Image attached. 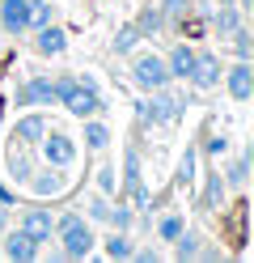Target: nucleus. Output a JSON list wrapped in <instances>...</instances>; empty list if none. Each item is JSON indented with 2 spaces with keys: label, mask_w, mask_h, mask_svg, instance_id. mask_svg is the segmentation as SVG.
<instances>
[{
  "label": "nucleus",
  "mask_w": 254,
  "mask_h": 263,
  "mask_svg": "<svg viewBox=\"0 0 254 263\" xmlns=\"http://www.w3.org/2000/svg\"><path fill=\"white\" fill-rule=\"evenodd\" d=\"M55 234H60V242H64V259H89L93 255V229L85 225V217L81 212H64V217L55 221Z\"/></svg>",
  "instance_id": "obj_1"
},
{
  "label": "nucleus",
  "mask_w": 254,
  "mask_h": 263,
  "mask_svg": "<svg viewBox=\"0 0 254 263\" xmlns=\"http://www.w3.org/2000/svg\"><path fill=\"white\" fill-rule=\"evenodd\" d=\"M186 110V98L182 93H169L165 85L152 89V102H135V115H140V123H178Z\"/></svg>",
  "instance_id": "obj_2"
},
{
  "label": "nucleus",
  "mask_w": 254,
  "mask_h": 263,
  "mask_svg": "<svg viewBox=\"0 0 254 263\" xmlns=\"http://www.w3.org/2000/svg\"><path fill=\"white\" fill-rule=\"evenodd\" d=\"M131 81H135L140 89H161V85H169L165 55H152V51L135 55V60H131Z\"/></svg>",
  "instance_id": "obj_3"
},
{
  "label": "nucleus",
  "mask_w": 254,
  "mask_h": 263,
  "mask_svg": "<svg viewBox=\"0 0 254 263\" xmlns=\"http://www.w3.org/2000/svg\"><path fill=\"white\" fill-rule=\"evenodd\" d=\"M34 149L43 153L47 166H60V170H68L76 161V144H72V136H64V132H43V140L34 144Z\"/></svg>",
  "instance_id": "obj_4"
},
{
  "label": "nucleus",
  "mask_w": 254,
  "mask_h": 263,
  "mask_svg": "<svg viewBox=\"0 0 254 263\" xmlns=\"http://www.w3.org/2000/svg\"><path fill=\"white\" fill-rule=\"evenodd\" d=\"M0 26H5V34L22 39L30 30V0H0Z\"/></svg>",
  "instance_id": "obj_5"
},
{
  "label": "nucleus",
  "mask_w": 254,
  "mask_h": 263,
  "mask_svg": "<svg viewBox=\"0 0 254 263\" xmlns=\"http://www.w3.org/2000/svg\"><path fill=\"white\" fill-rule=\"evenodd\" d=\"M220 77H225V85H229V93L237 98V102H250L254 98V68H250V60H237L233 68H225Z\"/></svg>",
  "instance_id": "obj_6"
},
{
  "label": "nucleus",
  "mask_w": 254,
  "mask_h": 263,
  "mask_svg": "<svg viewBox=\"0 0 254 263\" xmlns=\"http://www.w3.org/2000/svg\"><path fill=\"white\" fill-rule=\"evenodd\" d=\"M220 72H225V68H220V60L212 51H195V68H191L186 81H191L195 89H216L220 85Z\"/></svg>",
  "instance_id": "obj_7"
},
{
  "label": "nucleus",
  "mask_w": 254,
  "mask_h": 263,
  "mask_svg": "<svg viewBox=\"0 0 254 263\" xmlns=\"http://www.w3.org/2000/svg\"><path fill=\"white\" fill-rule=\"evenodd\" d=\"M17 229H22V234H30L34 242H51V234H55V221H51L47 208H26Z\"/></svg>",
  "instance_id": "obj_8"
},
{
  "label": "nucleus",
  "mask_w": 254,
  "mask_h": 263,
  "mask_svg": "<svg viewBox=\"0 0 254 263\" xmlns=\"http://www.w3.org/2000/svg\"><path fill=\"white\" fill-rule=\"evenodd\" d=\"M64 187H68V174L60 166H47V170L34 166V174H30V191L34 195H43V200H47V195H60Z\"/></svg>",
  "instance_id": "obj_9"
},
{
  "label": "nucleus",
  "mask_w": 254,
  "mask_h": 263,
  "mask_svg": "<svg viewBox=\"0 0 254 263\" xmlns=\"http://www.w3.org/2000/svg\"><path fill=\"white\" fill-rule=\"evenodd\" d=\"M64 110H68V115H76V119H93V115L102 110V93L89 89V85H81V89L64 102Z\"/></svg>",
  "instance_id": "obj_10"
},
{
  "label": "nucleus",
  "mask_w": 254,
  "mask_h": 263,
  "mask_svg": "<svg viewBox=\"0 0 254 263\" xmlns=\"http://www.w3.org/2000/svg\"><path fill=\"white\" fill-rule=\"evenodd\" d=\"M165 68H169V81H186V77H191V68H195V47L178 43L174 51L165 55Z\"/></svg>",
  "instance_id": "obj_11"
},
{
  "label": "nucleus",
  "mask_w": 254,
  "mask_h": 263,
  "mask_svg": "<svg viewBox=\"0 0 254 263\" xmlns=\"http://www.w3.org/2000/svg\"><path fill=\"white\" fill-rule=\"evenodd\" d=\"M9 174L17 178V183H30V174H34V144L17 140V149L9 153Z\"/></svg>",
  "instance_id": "obj_12"
},
{
  "label": "nucleus",
  "mask_w": 254,
  "mask_h": 263,
  "mask_svg": "<svg viewBox=\"0 0 254 263\" xmlns=\"http://www.w3.org/2000/svg\"><path fill=\"white\" fill-rule=\"evenodd\" d=\"M5 255H9V259H17V263H30V259H38V242H34L30 234H22V229H17V234H9V238H5Z\"/></svg>",
  "instance_id": "obj_13"
},
{
  "label": "nucleus",
  "mask_w": 254,
  "mask_h": 263,
  "mask_svg": "<svg viewBox=\"0 0 254 263\" xmlns=\"http://www.w3.org/2000/svg\"><path fill=\"white\" fill-rule=\"evenodd\" d=\"M212 26H216V39H229L233 30H242V9L237 5H220L212 13Z\"/></svg>",
  "instance_id": "obj_14"
},
{
  "label": "nucleus",
  "mask_w": 254,
  "mask_h": 263,
  "mask_svg": "<svg viewBox=\"0 0 254 263\" xmlns=\"http://www.w3.org/2000/svg\"><path fill=\"white\" fill-rule=\"evenodd\" d=\"M22 85H26V102L30 106H51V102H55L51 77H30V81H22Z\"/></svg>",
  "instance_id": "obj_15"
},
{
  "label": "nucleus",
  "mask_w": 254,
  "mask_h": 263,
  "mask_svg": "<svg viewBox=\"0 0 254 263\" xmlns=\"http://www.w3.org/2000/svg\"><path fill=\"white\" fill-rule=\"evenodd\" d=\"M43 132H47V119H43V115H22V119H17L13 140H22V144H38V140H43Z\"/></svg>",
  "instance_id": "obj_16"
},
{
  "label": "nucleus",
  "mask_w": 254,
  "mask_h": 263,
  "mask_svg": "<svg viewBox=\"0 0 254 263\" xmlns=\"http://www.w3.org/2000/svg\"><path fill=\"white\" fill-rule=\"evenodd\" d=\"M131 26L140 30V39H157L161 30H165V13H161L157 5H148V9H140V17H135Z\"/></svg>",
  "instance_id": "obj_17"
},
{
  "label": "nucleus",
  "mask_w": 254,
  "mask_h": 263,
  "mask_svg": "<svg viewBox=\"0 0 254 263\" xmlns=\"http://www.w3.org/2000/svg\"><path fill=\"white\" fill-rule=\"evenodd\" d=\"M34 47H38L43 55H60L64 47H68V39H64V30H60V26H51V22H47V26H38V39H34Z\"/></svg>",
  "instance_id": "obj_18"
},
{
  "label": "nucleus",
  "mask_w": 254,
  "mask_h": 263,
  "mask_svg": "<svg viewBox=\"0 0 254 263\" xmlns=\"http://www.w3.org/2000/svg\"><path fill=\"white\" fill-rule=\"evenodd\" d=\"M220 200H225V174H220V170H212L208 174V187H203V204L199 208H220Z\"/></svg>",
  "instance_id": "obj_19"
},
{
  "label": "nucleus",
  "mask_w": 254,
  "mask_h": 263,
  "mask_svg": "<svg viewBox=\"0 0 254 263\" xmlns=\"http://www.w3.org/2000/svg\"><path fill=\"white\" fill-rule=\"evenodd\" d=\"M106 259H131V238H127V229H114V234L106 238Z\"/></svg>",
  "instance_id": "obj_20"
},
{
  "label": "nucleus",
  "mask_w": 254,
  "mask_h": 263,
  "mask_svg": "<svg viewBox=\"0 0 254 263\" xmlns=\"http://www.w3.org/2000/svg\"><path fill=\"white\" fill-rule=\"evenodd\" d=\"M85 144H89V149L93 153H102V149H106V144H110V132H106V123H85Z\"/></svg>",
  "instance_id": "obj_21"
},
{
  "label": "nucleus",
  "mask_w": 254,
  "mask_h": 263,
  "mask_svg": "<svg viewBox=\"0 0 254 263\" xmlns=\"http://www.w3.org/2000/svg\"><path fill=\"white\" fill-rule=\"evenodd\" d=\"M246 178H250V157L242 153V157L225 170V187H246Z\"/></svg>",
  "instance_id": "obj_22"
},
{
  "label": "nucleus",
  "mask_w": 254,
  "mask_h": 263,
  "mask_svg": "<svg viewBox=\"0 0 254 263\" xmlns=\"http://www.w3.org/2000/svg\"><path fill=\"white\" fill-rule=\"evenodd\" d=\"M199 242H203L199 234H186V229H182V234L174 238V255H178V259H195V255H199Z\"/></svg>",
  "instance_id": "obj_23"
},
{
  "label": "nucleus",
  "mask_w": 254,
  "mask_h": 263,
  "mask_svg": "<svg viewBox=\"0 0 254 263\" xmlns=\"http://www.w3.org/2000/svg\"><path fill=\"white\" fill-rule=\"evenodd\" d=\"M51 89H55V102L64 106L68 98H72V93L81 89V77H72V72H68V77H55V81H51Z\"/></svg>",
  "instance_id": "obj_24"
},
{
  "label": "nucleus",
  "mask_w": 254,
  "mask_h": 263,
  "mask_svg": "<svg viewBox=\"0 0 254 263\" xmlns=\"http://www.w3.org/2000/svg\"><path fill=\"white\" fill-rule=\"evenodd\" d=\"M135 43H140V30H135V26H119V34H114V51H119V55H127V51H135Z\"/></svg>",
  "instance_id": "obj_25"
},
{
  "label": "nucleus",
  "mask_w": 254,
  "mask_h": 263,
  "mask_svg": "<svg viewBox=\"0 0 254 263\" xmlns=\"http://www.w3.org/2000/svg\"><path fill=\"white\" fill-rule=\"evenodd\" d=\"M182 229H186V225H182V217H178V212H169V217H161V221H157V234H161V242H174V238L182 234Z\"/></svg>",
  "instance_id": "obj_26"
},
{
  "label": "nucleus",
  "mask_w": 254,
  "mask_h": 263,
  "mask_svg": "<svg viewBox=\"0 0 254 263\" xmlns=\"http://www.w3.org/2000/svg\"><path fill=\"white\" fill-rule=\"evenodd\" d=\"M131 178H144L140 174V149L135 144H127V153H123V183H131Z\"/></svg>",
  "instance_id": "obj_27"
},
{
  "label": "nucleus",
  "mask_w": 254,
  "mask_h": 263,
  "mask_svg": "<svg viewBox=\"0 0 254 263\" xmlns=\"http://www.w3.org/2000/svg\"><path fill=\"white\" fill-rule=\"evenodd\" d=\"M47 22H51V5L47 0H30V30H38Z\"/></svg>",
  "instance_id": "obj_28"
},
{
  "label": "nucleus",
  "mask_w": 254,
  "mask_h": 263,
  "mask_svg": "<svg viewBox=\"0 0 254 263\" xmlns=\"http://www.w3.org/2000/svg\"><path fill=\"white\" fill-rule=\"evenodd\" d=\"M161 13H165V22H178L182 17V13H191V0H161V5H157Z\"/></svg>",
  "instance_id": "obj_29"
},
{
  "label": "nucleus",
  "mask_w": 254,
  "mask_h": 263,
  "mask_svg": "<svg viewBox=\"0 0 254 263\" xmlns=\"http://www.w3.org/2000/svg\"><path fill=\"white\" fill-rule=\"evenodd\" d=\"M229 39H233V51H237V60H250V47H254V43H250V30L242 26V30H233Z\"/></svg>",
  "instance_id": "obj_30"
},
{
  "label": "nucleus",
  "mask_w": 254,
  "mask_h": 263,
  "mask_svg": "<svg viewBox=\"0 0 254 263\" xmlns=\"http://www.w3.org/2000/svg\"><path fill=\"white\" fill-rule=\"evenodd\" d=\"M195 157H199V149L191 144V149L182 153V166H178V183H191V178H195Z\"/></svg>",
  "instance_id": "obj_31"
},
{
  "label": "nucleus",
  "mask_w": 254,
  "mask_h": 263,
  "mask_svg": "<svg viewBox=\"0 0 254 263\" xmlns=\"http://www.w3.org/2000/svg\"><path fill=\"white\" fill-rule=\"evenodd\" d=\"M114 229H131V208H123V204H119V208H110V217H106Z\"/></svg>",
  "instance_id": "obj_32"
},
{
  "label": "nucleus",
  "mask_w": 254,
  "mask_h": 263,
  "mask_svg": "<svg viewBox=\"0 0 254 263\" xmlns=\"http://www.w3.org/2000/svg\"><path fill=\"white\" fill-rule=\"evenodd\" d=\"M225 149H229V140H225V136H208V140H203V153H208V157H220Z\"/></svg>",
  "instance_id": "obj_33"
},
{
  "label": "nucleus",
  "mask_w": 254,
  "mask_h": 263,
  "mask_svg": "<svg viewBox=\"0 0 254 263\" xmlns=\"http://www.w3.org/2000/svg\"><path fill=\"white\" fill-rule=\"evenodd\" d=\"M89 217H93V221H106V217H110V204H106V195L89 200Z\"/></svg>",
  "instance_id": "obj_34"
},
{
  "label": "nucleus",
  "mask_w": 254,
  "mask_h": 263,
  "mask_svg": "<svg viewBox=\"0 0 254 263\" xmlns=\"http://www.w3.org/2000/svg\"><path fill=\"white\" fill-rule=\"evenodd\" d=\"M97 187H102V195H110L114 191V170H97Z\"/></svg>",
  "instance_id": "obj_35"
},
{
  "label": "nucleus",
  "mask_w": 254,
  "mask_h": 263,
  "mask_svg": "<svg viewBox=\"0 0 254 263\" xmlns=\"http://www.w3.org/2000/svg\"><path fill=\"white\" fill-rule=\"evenodd\" d=\"M131 259H140V263H157V251H152V246H144V251H135V246H131Z\"/></svg>",
  "instance_id": "obj_36"
},
{
  "label": "nucleus",
  "mask_w": 254,
  "mask_h": 263,
  "mask_svg": "<svg viewBox=\"0 0 254 263\" xmlns=\"http://www.w3.org/2000/svg\"><path fill=\"white\" fill-rule=\"evenodd\" d=\"M0 204H13V191L9 187H0Z\"/></svg>",
  "instance_id": "obj_37"
},
{
  "label": "nucleus",
  "mask_w": 254,
  "mask_h": 263,
  "mask_svg": "<svg viewBox=\"0 0 254 263\" xmlns=\"http://www.w3.org/2000/svg\"><path fill=\"white\" fill-rule=\"evenodd\" d=\"M5 229H9V212L0 208V234H5Z\"/></svg>",
  "instance_id": "obj_38"
},
{
  "label": "nucleus",
  "mask_w": 254,
  "mask_h": 263,
  "mask_svg": "<svg viewBox=\"0 0 254 263\" xmlns=\"http://www.w3.org/2000/svg\"><path fill=\"white\" fill-rule=\"evenodd\" d=\"M216 5H233V0H216Z\"/></svg>",
  "instance_id": "obj_39"
}]
</instances>
